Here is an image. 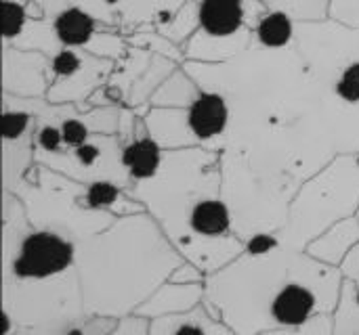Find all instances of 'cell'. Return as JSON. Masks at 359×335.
<instances>
[{
    "label": "cell",
    "instance_id": "1",
    "mask_svg": "<svg viewBox=\"0 0 359 335\" xmlns=\"http://www.w3.org/2000/svg\"><path fill=\"white\" fill-rule=\"evenodd\" d=\"M343 283L339 266L278 243L263 252L244 250L208 275L204 306L238 335H261L334 315Z\"/></svg>",
    "mask_w": 359,
    "mask_h": 335
},
{
    "label": "cell",
    "instance_id": "2",
    "mask_svg": "<svg viewBox=\"0 0 359 335\" xmlns=\"http://www.w3.org/2000/svg\"><path fill=\"white\" fill-rule=\"evenodd\" d=\"M128 193L145 206L177 252L208 275L236 260L246 243L233 235L223 199L221 153L206 147L164 151L158 174Z\"/></svg>",
    "mask_w": 359,
    "mask_h": 335
},
{
    "label": "cell",
    "instance_id": "3",
    "mask_svg": "<svg viewBox=\"0 0 359 335\" xmlns=\"http://www.w3.org/2000/svg\"><path fill=\"white\" fill-rule=\"evenodd\" d=\"M183 262L149 212L118 218L109 229L76 243L84 313L111 319L135 315Z\"/></svg>",
    "mask_w": 359,
    "mask_h": 335
},
{
    "label": "cell",
    "instance_id": "4",
    "mask_svg": "<svg viewBox=\"0 0 359 335\" xmlns=\"http://www.w3.org/2000/svg\"><path fill=\"white\" fill-rule=\"evenodd\" d=\"M359 151L341 153L297 191L288 222L276 233L278 241L292 250H305L332 224L358 216Z\"/></svg>",
    "mask_w": 359,
    "mask_h": 335
},
{
    "label": "cell",
    "instance_id": "5",
    "mask_svg": "<svg viewBox=\"0 0 359 335\" xmlns=\"http://www.w3.org/2000/svg\"><path fill=\"white\" fill-rule=\"evenodd\" d=\"M86 185L46 166L36 164L15 193L34 229L59 231L76 243L109 229L118 216L101 210H90L82 204Z\"/></svg>",
    "mask_w": 359,
    "mask_h": 335
},
{
    "label": "cell",
    "instance_id": "6",
    "mask_svg": "<svg viewBox=\"0 0 359 335\" xmlns=\"http://www.w3.org/2000/svg\"><path fill=\"white\" fill-rule=\"evenodd\" d=\"M231 109L221 92H200L187 107V124L194 134L196 147L225 149V134L229 132Z\"/></svg>",
    "mask_w": 359,
    "mask_h": 335
},
{
    "label": "cell",
    "instance_id": "7",
    "mask_svg": "<svg viewBox=\"0 0 359 335\" xmlns=\"http://www.w3.org/2000/svg\"><path fill=\"white\" fill-rule=\"evenodd\" d=\"M204 283H172L168 279L139 306L135 315L149 321L168 315H181L200 306L204 302Z\"/></svg>",
    "mask_w": 359,
    "mask_h": 335
},
{
    "label": "cell",
    "instance_id": "8",
    "mask_svg": "<svg viewBox=\"0 0 359 335\" xmlns=\"http://www.w3.org/2000/svg\"><path fill=\"white\" fill-rule=\"evenodd\" d=\"M162 159H164V149L149 136L145 122H137L135 136L122 143V164L133 185L154 178L162 166Z\"/></svg>",
    "mask_w": 359,
    "mask_h": 335
},
{
    "label": "cell",
    "instance_id": "9",
    "mask_svg": "<svg viewBox=\"0 0 359 335\" xmlns=\"http://www.w3.org/2000/svg\"><path fill=\"white\" fill-rule=\"evenodd\" d=\"M149 335H238L229 325L217 319L204 302L194 311L168 315L149 321Z\"/></svg>",
    "mask_w": 359,
    "mask_h": 335
},
{
    "label": "cell",
    "instance_id": "10",
    "mask_svg": "<svg viewBox=\"0 0 359 335\" xmlns=\"http://www.w3.org/2000/svg\"><path fill=\"white\" fill-rule=\"evenodd\" d=\"M359 243V216H349L337 224H332L326 233H322L318 239H313L305 252L313 256L316 260L330 264V266H343L351 250Z\"/></svg>",
    "mask_w": 359,
    "mask_h": 335
},
{
    "label": "cell",
    "instance_id": "11",
    "mask_svg": "<svg viewBox=\"0 0 359 335\" xmlns=\"http://www.w3.org/2000/svg\"><path fill=\"white\" fill-rule=\"evenodd\" d=\"M143 122H145L149 136L164 151L196 147L194 134L187 124V107L185 109H164V107L151 109Z\"/></svg>",
    "mask_w": 359,
    "mask_h": 335
},
{
    "label": "cell",
    "instance_id": "12",
    "mask_svg": "<svg viewBox=\"0 0 359 335\" xmlns=\"http://www.w3.org/2000/svg\"><path fill=\"white\" fill-rule=\"evenodd\" d=\"M200 25L215 38L236 34L244 21L242 0H202L198 8Z\"/></svg>",
    "mask_w": 359,
    "mask_h": 335
},
{
    "label": "cell",
    "instance_id": "13",
    "mask_svg": "<svg viewBox=\"0 0 359 335\" xmlns=\"http://www.w3.org/2000/svg\"><path fill=\"white\" fill-rule=\"evenodd\" d=\"M95 31V19L78 6H69L55 19V34L67 48L84 46Z\"/></svg>",
    "mask_w": 359,
    "mask_h": 335
},
{
    "label": "cell",
    "instance_id": "14",
    "mask_svg": "<svg viewBox=\"0 0 359 335\" xmlns=\"http://www.w3.org/2000/svg\"><path fill=\"white\" fill-rule=\"evenodd\" d=\"M334 335H359V285L351 279H345L334 311Z\"/></svg>",
    "mask_w": 359,
    "mask_h": 335
},
{
    "label": "cell",
    "instance_id": "15",
    "mask_svg": "<svg viewBox=\"0 0 359 335\" xmlns=\"http://www.w3.org/2000/svg\"><path fill=\"white\" fill-rule=\"evenodd\" d=\"M292 19L284 10H273L265 15L257 25V38L267 48H282L292 40Z\"/></svg>",
    "mask_w": 359,
    "mask_h": 335
},
{
    "label": "cell",
    "instance_id": "16",
    "mask_svg": "<svg viewBox=\"0 0 359 335\" xmlns=\"http://www.w3.org/2000/svg\"><path fill=\"white\" fill-rule=\"evenodd\" d=\"M261 335H334V315H318L303 325L271 329Z\"/></svg>",
    "mask_w": 359,
    "mask_h": 335
},
{
    "label": "cell",
    "instance_id": "17",
    "mask_svg": "<svg viewBox=\"0 0 359 335\" xmlns=\"http://www.w3.org/2000/svg\"><path fill=\"white\" fill-rule=\"evenodd\" d=\"M25 23V8L15 0H2V38H15Z\"/></svg>",
    "mask_w": 359,
    "mask_h": 335
},
{
    "label": "cell",
    "instance_id": "18",
    "mask_svg": "<svg viewBox=\"0 0 359 335\" xmlns=\"http://www.w3.org/2000/svg\"><path fill=\"white\" fill-rule=\"evenodd\" d=\"M80 69V57L72 48H63L53 57V71L59 78H69Z\"/></svg>",
    "mask_w": 359,
    "mask_h": 335
},
{
    "label": "cell",
    "instance_id": "19",
    "mask_svg": "<svg viewBox=\"0 0 359 335\" xmlns=\"http://www.w3.org/2000/svg\"><path fill=\"white\" fill-rule=\"evenodd\" d=\"M107 335H149V319L137 315L124 317Z\"/></svg>",
    "mask_w": 359,
    "mask_h": 335
},
{
    "label": "cell",
    "instance_id": "20",
    "mask_svg": "<svg viewBox=\"0 0 359 335\" xmlns=\"http://www.w3.org/2000/svg\"><path fill=\"white\" fill-rule=\"evenodd\" d=\"M170 281L172 283H204L206 281V273L200 271L189 260H185L183 264H179L175 269V273L170 275Z\"/></svg>",
    "mask_w": 359,
    "mask_h": 335
},
{
    "label": "cell",
    "instance_id": "21",
    "mask_svg": "<svg viewBox=\"0 0 359 335\" xmlns=\"http://www.w3.org/2000/svg\"><path fill=\"white\" fill-rule=\"evenodd\" d=\"M107 4H116V2H120V0H105Z\"/></svg>",
    "mask_w": 359,
    "mask_h": 335
},
{
    "label": "cell",
    "instance_id": "22",
    "mask_svg": "<svg viewBox=\"0 0 359 335\" xmlns=\"http://www.w3.org/2000/svg\"><path fill=\"white\" fill-rule=\"evenodd\" d=\"M351 281H355V283H358V285H359V275H358V277H355V279H351Z\"/></svg>",
    "mask_w": 359,
    "mask_h": 335
},
{
    "label": "cell",
    "instance_id": "23",
    "mask_svg": "<svg viewBox=\"0 0 359 335\" xmlns=\"http://www.w3.org/2000/svg\"><path fill=\"white\" fill-rule=\"evenodd\" d=\"M267 2H271V0H267Z\"/></svg>",
    "mask_w": 359,
    "mask_h": 335
},
{
    "label": "cell",
    "instance_id": "24",
    "mask_svg": "<svg viewBox=\"0 0 359 335\" xmlns=\"http://www.w3.org/2000/svg\"><path fill=\"white\" fill-rule=\"evenodd\" d=\"M358 216H359V210H358Z\"/></svg>",
    "mask_w": 359,
    "mask_h": 335
}]
</instances>
